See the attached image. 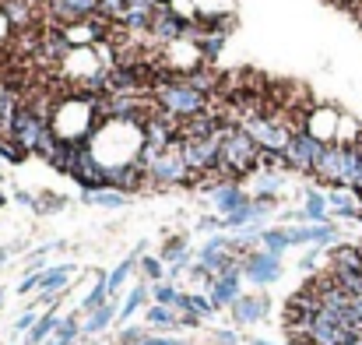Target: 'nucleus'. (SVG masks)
Returning a JSON list of instances; mask_svg holds the SVG:
<instances>
[{"label": "nucleus", "mask_w": 362, "mask_h": 345, "mask_svg": "<svg viewBox=\"0 0 362 345\" xmlns=\"http://www.w3.org/2000/svg\"><path fill=\"white\" fill-rule=\"evenodd\" d=\"M260 162V145L243 130V127H226V137H222V159H218V169L226 180H236V176H246L253 173Z\"/></svg>", "instance_id": "nucleus-1"}, {"label": "nucleus", "mask_w": 362, "mask_h": 345, "mask_svg": "<svg viewBox=\"0 0 362 345\" xmlns=\"http://www.w3.org/2000/svg\"><path fill=\"white\" fill-rule=\"evenodd\" d=\"M208 103H211V96H204V92L190 89L183 78L165 74V78L155 85V106H158L162 113L180 116V120H190V116L204 113V110H208Z\"/></svg>", "instance_id": "nucleus-2"}, {"label": "nucleus", "mask_w": 362, "mask_h": 345, "mask_svg": "<svg viewBox=\"0 0 362 345\" xmlns=\"http://www.w3.org/2000/svg\"><path fill=\"white\" fill-rule=\"evenodd\" d=\"M359 162H362V152L356 145H327V152H324V159H320V166H317V176L320 180H327V183H334L338 191H345V187H359Z\"/></svg>", "instance_id": "nucleus-3"}, {"label": "nucleus", "mask_w": 362, "mask_h": 345, "mask_svg": "<svg viewBox=\"0 0 362 345\" xmlns=\"http://www.w3.org/2000/svg\"><path fill=\"white\" fill-rule=\"evenodd\" d=\"M229 127V123H226ZM226 127L211 137H180V152H183V162L190 173H215L218 169V159H222V137H226Z\"/></svg>", "instance_id": "nucleus-4"}, {"label": "nucleus", "mask_w": 362, "mask_h": 345, "mask_svg": "<svg viewBox=\"0 0 362 345\" xmlns=\"http://www.w3.org/2000/svg\"><path fill=\"white\" fill-rule=\"evenodd\" d=\"M324 152H327V145H324V141H317V137H313V134H306V130H296V134H292V141L281 148V166L299 169V173H317V166H320Z\"/></svg>", "instance_id": "nucleus-5"}, {"label": "nucleus", "mask_w": 362, "mask_h": 345, "mask_svg": "<svg viewBox=\"0 0 362 345\" xmlns=\"http://www.w3.org/2000/svg\"><path fill=\"white\" fill-rule=\"evenodd\" d=\"M243 130L260 145V152H278L281 155V148L292 141V134H296V127H288L281 116H253V120H246L243 123Z\"/></svg>", "instance_id": "nucleus-6"}, {"label": "nucleus", "mask_w": 362, "mask_h": 345, "mask_svg": "<svg viewBox=\"0 0 362 345\" xmlns=\"http://www.w3.org/2000/svg\"><path fill=\"white\" fill-rule=\"evenodd\" d=\"M49 120L46 113H35V106H21L18 116H14V123H11V134L7 137H14L25 152H39L42 148V141L49 137Z\"/></svg>", "instance_id": "nucleus-7"}, {"label": "nucleus", "mask_w": 362, "mask_h": 345, "mask_svg": "<svg viewBox=\"0 0 362 345\" xmlns=\"http://www.w3.org/2000/svg\"><path fill=\"white\" fill-rule=\"evenodd\" d=\"M151 39L162 43V46L187 43V39H190V21H187V14H176V11H169V7H158V11H155V25H151Z\"/></svg>", "instance_id": "nucleus-8"}, {"label": "nucleus", "mask_w": 362, "mask_h": 345, "mask_svg": "<svg viewBox=\"0 0 362 345\" xmlns=\"http://www.w3.org/2000/svg\"><path fill=\"white\" fill-rule=\"evenodd\" d=\"M194 173L187 169V162H183V152H180V141L173 145V148H165L158 159H155V166L148 169V180H155V183H187Z\"/></svg>", "instance_id": "nucleus-9"}, {"label": "nucleus", "mask_w": 362, "mask_h": 345, "mask_svg": "<svg viewBox=\"0 0 362 345\" xmlns=\"http://www.w3.org/2000/svg\"><path fill=\"white\" fill-rule=\"evenodd\" d=\"M49 18L67 28V25H78V21H88L99 14V0H49Z\"/></svg>", "instance_id": "nucleus-10"}, {"label": "nucleus", "mask_w": 362, "mask_h": 345, "mask_svg": "<svg viewBox=\"0 0 362 345\" xmlns=\"http://www.w3.org/2000/svg\"><path fill=\"white\" fill-rule=\"evenodd\" d=\"M243 275H246L250 282H257V285H271V282H278V275H281V261H278V254H267V250L246 254V257H243Z\"/></svg>", "instance_id": "nucleus-11"}, {"label": "nucleus", "mask_w": 362, "mask_h": 345, "mask_svg": "<svg viewBox=\"0 0 362 345\" xmlns=\"http://www.w3.org/2000/svg\"><path fill=\"white\" fill-rule=\"evenodd\" d=\"M39 53H42L46 60H67V57L74 53V46H71L67 32H64V28L57 25V28L42 32V39H39Z\"/></svg>", "instance_id": "nucleus-12"}, {"label": "nucleus", "mask_w": 362, "mask_h": 345, "mask_svg": "<svg viewBox=\"0 0 362 345\" xmlns=\"http://www.w3.org/2000/svg\"><path fill=\"white\" fill-rule=\"evenodd\" d=\"M240 275L243 271H233V275H222V278L211 282V303H215V310H218V307H236L243 300L240 296Z\"/></svg>", "instance_id": "nucleus-13"}, {"label": "nucleus", "mask_w": 362, "mask_h": 345, "mask_svg": "<svg viewBox=\"0 0 362 345\" xmlns=\"http://www.w3.org/2000/svg\"><path fill=\"white\" fill-rule=\"evenodd\" d=\"M222 127H226L222 116H215L211 110H204V113L183 120V137H211V134H218Z\"/></svg>", "instance_id": "nucleus-14"}, {"label": "nucleus", "mask_w": 362, "mask_h": 345, "mask_svg": "<svg viewBox=\"0 0 362 345\" xmlns=\"http://www.w3.org/2000/svg\"><path fill=\"white\" fill-rule=\"evenodd\" d=\"M334 120H338V116L331 113V110H320V113L306 116V127H303V130H306V134H313V137H317V141H324V145H338V141H334V134H338V130L331 127Z\"/></svg>", "instance_id": "nucleus-15"}, {"label": "nucleus", "mask_w": 362, "mask_h": 345, "mask_svg": "<svg viewBox=\"0 0 362 345\" xmlns=\"http://www.w3.org/2000/svg\"><path fill=\"white\" fill-rule=\"evenodd\" d=\"M211 198H215L218 212H226V215L240 212L243 205L250 201V198H246V194L240 191V183H222V187H215V191H211Z\"/></svg>", "instance_id": "nucleus-16"}, {"label": "nucleus", "mask_w": 362, "mask_h": 345, "mask_svg": "<svg viewBox=\"0 0 362 345\" xmlns=\"http://www.w3.org/2000/svg\"><path fill=\"white\" fill-rule=\"evenodd\" d=\"M0 14L7 18L11 28H32L35 25V7H28L21 0H4L0 4Z\"/></svg>", "instance_id": "nucleus-17"}, {"label": "nucleus", "mask_w": 362, "mask_h": 345, "mask_svg": "<svg viewBox=\"0 0 362 345\" xmlns=\"http://www.w3.org/2000/svg\"><path fill=\"white\" fill-rule=\"evenodd\" d=\"M331 271L341 275V271H362V247H334L331 250Z\"/></svg>", "instance_id": "nucleus-18"}, {"label": "nucleus", "mask_w": 362, "mask_h": 345, "mask_svg": "<svg viewBox=\"0 0 362 345\" xmlns=\"http://www.w3.org/2000/svg\"><path fill=\"white\" fill-rule=\"evenodd\" d=\"M233 314H236L240 324H250V321H257V317L267 314V300L264 296H243L240 303L233 307Z\"/></svg>", "instance_id": "nucleus-19"}, {"label": "nucleus", "mask_w": 362, "mask_h": 345, "mask_svg": "<svg viewBox=\"0 0 362 345\" xmlns=\"http://www.w3.org/2000/svg\"><path fill=\"white\" fill-rule=\"evenodd\" d=\"M67 278H71V264L42 271V293H46V296H60V293L67 289Z\"/></svg>", "instance_id": "nucleus-20"}, {"label": "nucleus", "mask_w": 362, "mask_h": 345, "mask_svg": "<svg viewBox=\"0 0 362 345\" xmlns=\"http://www.w3.org/2000/svg\"><path fill=\"white\" fill-rule=\"evenodd\" d=\"M57 328H60V317H57V310L42 314V317H39V324L28 332V345H46V339H49V335H57Z\"/></svg>", "instance_id": "nucleus-21"}, {"label": "nucleus", "mask_w": 362, "mask_h": 345, "mask_svg": "<svg viewBox=\"0 0 362 345\" xmlns=\"http://www.w3.org/2000/svg\"><path fill=\"white\" fill-rule=\"evenodd\" d=\"M299 219H310V222L320 226V222L327 219V198L317 194V191H310V194H306V208L299 212Z\"/></svg>", "instance_id": "nucleus-22"}, {"label": "nucleus", "mask_w": 362, "mask_h": 345, "mask_svg": "<svg viewBox=\"0 0 362 345\" xmlns=\"http://www.w3.org/2000/svg\"><path fill=\"white\" fill-rule=\"evenodd\" d=\"M130 11V0H99V18H106L110 25H123Z\"/></svg>", "instance_id": "nucleus-23"}, {"label": "nucleus", "mask_w": 362, "mask_h": 345, "mask_svg": "<svg viewBox=\"0 0 362 345\" xmlns=\"http://www.w3.org/2000/svg\"><path fill=\"white\" fill-rule=\"evenodd\" d=\"M85 201L88 205H103V208H123L127 194H120V191H85Z\"/></svg>", "instance_id": "nucleus-24"}, {"label": "nucleus", "mask_w": 362, "mask_h": 345, "mask_svg": "<svg viewBox=\"0 0 362 345\" xmlns=\"http://www.w3.org/2000/svg\"><path fill=\"white\" fill-rule=\"evenodd\" d=\"M183 81L190 85V89H197V92H204V96H211L215 92V71H204V67H197V71H190V74H183Z\"/></svg>", "instance_id": "nucleus-25"}, {"label": "nucleus", "mask_w": 362, "mask_h": 345, "mask_svg": "<svg viewBox=\"0 0 362 345\" xmlns=\"http://www.w3.org/2000/svg\"><path fill=\"white\" fill-rule=\"evenodd\" d=\"M106 296H110V278H99V282H95V289L85 296V303H81V307H85L88 314H95V310H103V307H106Z\"/></svg>", "instance_id": "nucleus-26"}, {"label": "nucleus", "mask_w": 362, "mask_h": 345, "mask_svg": "<svg viewBox=\"0 0 362 345\" xmlns=\"http://www.w3.org/2000/svg\"><path fill=\"white\" fill-rule=\"evenodd\" d=\"M176 321H180V317H176L173 307H158V303H155V307L148 310V324H151V328H162V332H165V328H176Z\"/></svg>", "instance_id": "nucleus-27"}, {"label": "nucleus", "mask_w": 362, "mask_h": 345, "mask_svg": "<svg viewBox=\"0 0 362 345\" xmlns=\"http://www.w3.org/2000/svg\"><path fill=\"white\" fill-rule=\"evenodd\" d=\"M260 247L267 254H281L288 247V230H264L260 232Z\"/></svg>", "instance_id": "nucleus-28"}, {"label": "nucleus", "mask_w": 362, "mask_h": 345, "mask_svg": "<svg viewBox=\"0 0 362 345\" xmlns=\"http://www.w3.org/2000/svg\"><path fill=\"white\" fill-rule=\"evenodd\" d=\"M113 314H117V307H113V303H106L103 310H95V314L88 317V324H85V332H88V335H95V332H103V328H106V324L113 321Z\"/></svg>", "instance_id": "nucleus-29"}, {"label": "nucleus", "mask_w": 362, "mask_h": 345, "mask_svg": "<svg viewBox=\"0 0 362 345\" xmlns=\"http://www.w3.org/2000/svg\"><path fill=\"white\" fill-rule=\"evenodd\" d=\"M327 205H334V208H338V215H349V219H356V215H362L359 208L352 205V198H349L345 191H334V194L327 198Z\"/></svg>", "instance_id": "nucleus-30"}, {"label": "nucleus", "mask_w": 362, "mask_h": 345, "mask_svg": "<svg viewBox=\"0 0 362 345\" xmlns=\"http://www.w3.org/2000/svg\"><path fill=\"white\" fill-rule=\"evenodd\" d=\"M334 275V271H331ZM338 278V285L349 293V296H362V271H341V275H334Z\"/></svg>", "instance_id": "nucleus-31"}, {"label": "nucleus", "mask_w": 362, "mask_h": 345, "mask_svg": "<svg viewBox=\"0 0 362 345\" xmlns=\"http://www.w3.org/2000/svg\"><path fill=\"white\" fill-rule=\"evenodd\" d=\"M78 332H81V324H78V317H67V321H60V328H57V342H64V345H71L74 339H78Z\"/></svg>", "instance_id": "nucleus-32"}, {"label": "nucleus", "mask_w": 362, "mask_h": 345, "mask_svg": "<svg viewBox=\"0 0 362 345\" xmlns=\"http://www.w3.org/2000/svg\"><path fill=\"white\" fill-rule=\"evenodd\" d=\"M25 155H28V152H25L14 137H11V141L0 137V159H7V162H25Z\"/></svg>", "instance_id": "nucleus-33"}, {"label": "nucleus", "mask_w": 362, "mask_h": 345, "mask_svg": "<svg viewBox=\"0 0 362 345\" xmlns=\"http://www.w3.org/2000/svg\"><path fill=\"white\" fill-rule=\"evenodd\" d=\"M130 268H134V257H127V261H120V268H113V275H110V296H113V293H120V285L127 282Z\"/></svg>", "instance_id": "nucleus-34"}, {"label": "nucleus", "mask_w": 362, "mask_h": 345, "mask_svg": "<svg viewBox=\"0 0 362 345\" xmlns=\"http://www.w3.org/2000/svg\"><path fill=\"white\" fill-rule=\"evenodd\" d=\"M155 300H158V307H176V303H180V293H176L173 285L158 282V285H155Z\"/></svg>", "instance_id": "nucleus-35"}, {"label": "nucleus", "mask_w": 362, "mask_h": 345, "mask_svg": "<svg viewBox=\"0 0 362 345\" xmlns=\"http://www.w3.org/2000/svg\"><path fill=\"white\" fill-rule=\"evenodd\" d=\"M141 303H144V285H137V289L127 296V303H123V310H120V321H127V317H130V314H134Z\"/></svg>", "instance_id": "nucleus-36"}, {"label": "nucleus", "mask_w": 362, "mask_h": 345, "mask_svg": "<svg viewBox=\"0 0 362 345\" xmlns=\"http://www.w3.org/2000/svg\"><path fill=\"white\" fill-rule=\"evenodd\" d=\"M148 339V328H123L120 332V345H141Z\"/></svg>", "instance_id": "nucleus-37"}, {"label": "nucleus", "mask_w": 362, "mask_h": 345, "mask_svg": "<svg viewBox=\"0 0 362 345\" xmlns=\"http://www.w3.org/2000/svg\"><path fill=\"white\" fill-rule=\"evenodd\" d=\"M183 254H187V243H183L180 236H176V239H169V243H165V250H162V257H165L169 264H173L176 257H183Z\"/></svg>", "instance_id": "nucleus-38"}, {"label": "nucleus", "mask_w": 362, "mask_h": 345, "mask_svg": "<svg viewBox=\"0 0 362 345\" xmlns=\"http://www.w3.org/2000/svg\"><path fill=\"white\" fill-rule=\"evenodd\" d=\"M141 271H144V275H148V278L158 285V278H162V261H155V257H144V261H141Z\"/></svg>", "instance_id": "nucleus-39"}, {"label": "nucleus", "mask_w": 362, "mask_h": 345, "mask_svg": "<svg viewBox=\"0 0 362 345\" xmlns=\"http://www.w3.org/2000/svg\"><path fill=\"white\" fill-rule=\"evenodd\" d=\"M35 324H39V321H35V310H25V314L18 317V324H14V328H18V332H32Z\"/></svg>", "instance_id": "nucleus-40"}, {"label": "nucleus", "mask_w": 362, "mask_h": 345, "mask_svg": "<svg viewBox=\"0 0 362 345\" xmlns=\"http://www.w3.org/2000/svg\"><path fill=\"white\" fill-rule=\"evenodd\" d=\"M141 345H187V342H173V339H155V335H148Z\"/></svg>", "instance_id": "nucleus-41"}, {"label": "nucleus", "mask_w": 362, "mask_h": 345, "mask_svg": "<svg viewBox=\"0 0 362 345\" xmlns=\"http://www.w3.org/2000/svg\"><path fill=\"white\" fill-rule=\"evenodd\" d=\"M215 339L222 345H236V335H233V332H215Z\"/></svg>", "instance_id": "nucleus-42"}, {"label": "nucleus", "mask_w": 362, "mask_h": 345, "mask_svg": "<svg viewBox=\"0 0 362 345\" xmlns=\"http://www.w3.org/2000/svg\"><path fill=\"white\" fill-rule=\"evenodd\" d=\"M21 4H28V7H39V4H49V0H21Z\"/></svg>", "instance_id": "nucleus-43"}, {"label": "nucleus", "mask_w": 362, "mask_h": 345, "mask_svg": "<svg viewBox=\"0 0 362 345\" xmlns=\"http://www.w3.org/2000/svg\"><path fill=\"white\" fill-rule=\"evenodd\" d=\"M151 4H155V7H169L173 0H151Z\"/></svg>", "instance_id": "nucleus-44"}, {"label": "nucleus", "mask_w": 362, "mask_h": 345, "mask_svg": "<svg viewBox=\"0 0 362 345\" xmlns=\"http://www.w3.org/2000/svg\"><path fill=\"white\" fill-rule=\"evenodd\" d=\"M359 152H362V148H359ZM359 187H362V162H359ZM359 187H356V191H359Z\"/></svg>", "instance_id": "nucleus-45"}, {"label": "nucleus", "mask_w": 362, "mask_h": 345, "mask_svg": "<svg viewBox=\"0 0 362 345\" xmlns=\"http://www.w3.org/2000/svg\"><path fill=\"white\" fill-rule=\"evenodd\" d=\"M250 345H271V342H260V339H257V342H250Z\"/></svg>", "instance_id": "nucleus-46"}, {"label": "nucleus", "mask_w": 362, "mask_h": 345, "mask_svg": "<svg viewBox=\"0 0 362 345\" xmlns=\"http://www.w3.org/2000/svg\"><path fill=\"white\" fill-rule=\"evenodd\" d=\"M356 11H362V0H356Z\"/></svg>", "instance_id": "nucleus-47"}, {"label": "nucleus", "mask_w": 362, "mask_h": 345, "mask_svg": "<svg viewBox=\"0 0 362 345\" xmlns=\"http://www.w3.org/2000/svg\"><path fill=\"white\" fill-rule=\"evenodd\" d=\"M4 257H7V250H0V261H4Z\"/></svg>", "instance_id": "nucleus-48"}, {"label": "nucleus", "mask_w": 362, "mask_h": 345, "mask_svg": "<svg viewBox=\"0 0 362 345\" xmlns=\"http://www.w3.org/2000/svg\"><path fill=\"white\" fill-rule=\"evenodd\" d=\"M4 201H7V198H4V194H0V205H4Z\"/></svg>", "instance_id": "nucleus-49"}, {"label": "nucleus", "mask_w": 362, "mask_h": 345, "mask_svg": "<svg viewBox=\"0 0 362 345\" xmlns=\"http://www.w3.org/2000/svg\"><path fill=\"white\" fill-rule=\"evenodd\" d=\"M0 303H4V293H0Z\"/></svg>", "instance_id": "nucleus-50"}]
</instances>
